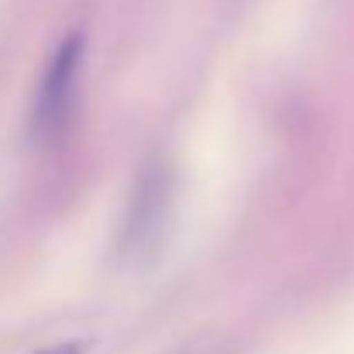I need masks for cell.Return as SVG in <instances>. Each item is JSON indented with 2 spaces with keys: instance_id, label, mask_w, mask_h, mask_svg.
I'll return each mask as SVG.
<instances>
[{
  "instance_id": "obj_2",
  "label": "cell",
  "mask_w": 354,
  "mask_h": 354,
  "mask_svg": "<svg viewBox=\"0 0 354 354\" xmlns=\"http://www.w3.org/2000/svg\"><path fill=\"white\" fill-rule=\"evenodd\" d=\"M83 348L80 344H59V348H48V351H41V354H80Z\"/></svg>"
},
{
  "instance_id": "obj_1",
  "label": "cell",
  "mask_w": 354,
  "mask_h": 354,
  "mask_svg": "<svg viewBox=\"0 0 354 354\" xmlns=\"http://www.w3.org/2000/svg\"><path fill=\"white\" fill-rule=\"evenodd\" d=\"M83 59V35H69L66 41H59V48L52 52L45 76L38 83L35 104H31V134L48 138L59 131V124L69 114V100H73V83H76V69Z\"/></svg>"
}]
</instances>
